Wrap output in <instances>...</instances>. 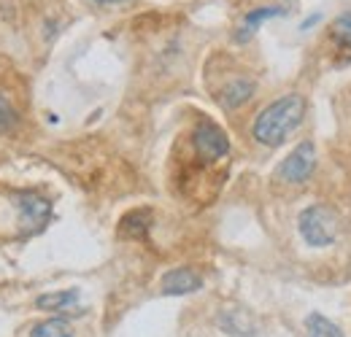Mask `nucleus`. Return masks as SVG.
<instances>
[{
    "mask_svg": "<svg viewBox=\"0 0 351 337\" xmlns=\"http://www.w3.org/2000/svg\"><path fill=\"white\" fill-rule=\"evenodd\" d=\"M303 119H306V100L300 95H284L260 111L252 127V135L267 149H278L298 132Z\"/></svg>",
    "mask_w": 351,
    "mask_h": 337,
    "instance_id": "obj_1",
    "label": "nucleus"
},
{
    "mask_svg": "<svg viewBox=\"0 0 351 337\" xmlns=\"http://www.w3.org/2000/svg\"><path fill=\"white\" fill-rule=\"evenodd\" d=\"M298 229H300V238L306 240L311 249H327L338 240V232H341V219L338 213L332 211L330 205H311L300 213L298 219Z\"/></svg>",
    "mask_w": 351,
    "mask_h": 337,
    "instance_id": "obj_2",
    "label": "nucleus"
},
{
    "mask_svg": "<svg viewBox=\"0 0 351 337\" xmlns=\"http://www.w3.org/2000/svg\"><path fill=\"white\" fill-rule=\"evenodd\" d=\"M11 205L16 213V224H19V235H36L41 232L49 219H51V203L46 197L22 192V195H11Z\"/></svg>",
    "mask_w": 351,
    "mask_h": 337,
    "instance_id": "obj_3",
    "label": "nucleus"
},
{
    "mask_svg": "<svg viewBox=\"0 0 351 337\" xmlns=\"http://www.w3.org/2000/svg\"><path fill=\"white\" fill-rule=\"evenodd\" d=\"M316 170V149L311 140H303L292 154H287L281 160V165L276 168L278 181L284 184H306Z\"/></svg>",
    "mask_w": 351,
    "mask_h": 337,
    "instance_id": "obj_4",
    "label": "nucleus"
},
{
    "mask_svg": "<svg viewBox=\"0 0 351 337\" xmlns=\"http://www.w3.org/2000/svg\"><path fill=\"white\" fill-rule=\"evenodd\" d=\"M192 146L195 151L206 160V162H217V160H224L230 154V138L224 135V129L214 122H200L192 132Z\"/></svg>",
    "mask_w": 351,
    "mask_h": 337,
    "instance_id": "obj_5",
    "label": "nucleus"
},
{
    "mask_svg": "<svg viewBox=\"0 0 351 337\" xmlns=\"http://www.w3.org/2000/svg\"><path fill=\"white\" fill-rule=\"evenodd\" d=\"M197 289H203V278L189 267H176V270L162 275V295L184 297L197 292Z\"/></svg>",
    "mask_w": 351,
    "mask_h": 337,
    "instance_id": "obj_6",
    "label": "nucleus"
},
{
    "mask_svg": "<svg viewBox=\"0 0 351 337\" xmlns=\"http://www.w3.org/2000/svg\"><path fill=\"white\" fill-rule=\"evenodd\" d=\"M284 14V8H278V5H263V8H254V11H249L246 16H243V22H241V27H238V33H235V41L243 43L249 41L260 27H263V22L267 19H273V16H281Z\"/></svg>",
    "mask_w": 351,
    "mask_h": 337,
    "instance_id": "obj_7",
    "label": "nucleus"
},
{
    "mask_svg": "<svg viewBox=\"0 0 351 337\" xmlns=\"http://www.w3.org/2000/svg\"><path fill=\"white\" fill-rule=\"evenodd\" d=\"M254 95V82L252 79H232L230 84H224V89L219 92V105L227 111L241 108L249 97Z\"/></svg>",
    "mask_w": 351,
    "mask_h": 337,
    "instance_id": "obj_8",
    "label": "nucleus"
},
{
    "mask_svg": "<svg viewBox=\"0 0 351 337\" xmlns=\"http://www.w3.org/2000/svg\"><path fill=\"white\" fill-rule=\"evenodd\" d=\"M149 224H152V211L149 208H138L122 216L119 221V235L128 240H143L149 235Z\"/></svg>",
    "mask_w": 351,
    "mask_h": 337,
    "instance_id": "obj_9",
    "label": "nucleus"
},
{
    "mask_svg": "<svg viewBox=\"0 0 351 337\" xmlns=\"http://www.w3.org/2000/svg\"><path fill=\"white\" fill-rule=\"evenodd\" d=\"M219 324L224 332L238 337H252L254 335V321L252 316L243 310V308H232V310H224L219 316Z\"/></svg>",
    "mask_w": 351,
    "mask_h": 337,
    "instance_id": "obj_10",
    "label": "nucleus"
},
{
    "mask_svg": "<svg viewBox=\"0 0 351 337\" xmlns=\"http://www.w3.org/2000/svg\"><path fill=\"white\" fill-rule=\"evenodd\" d=\"M79 305V292L76 289H65V292H49L36 299L38 310H49V313H65L73 310Z\"/></svg>",
    "mask_w": 351,
    "mask_h": 337,
    "instance_id": "obj_11",
    "label": "nucleus"
},
{
    "mask_svg": "<svg viewBox=\"0 0 351 337\" xmlns=\"http://www.w3.org/2000/svg\"><path fill=\"white\" fill-rule=\"evenodd\" d=\"M306 335L308 337H346L343 329H341L335 321H330V319L322 316V313H311L306 319Z\"/></svg>",
    "mask_w": 351,
    "mask_h": 337,
    "instance_id": "obj_12",
    "label": "nucleus"
},
{
    "mask_svg": "<svg viewBox=\"0 0 351 337\" xmlns=\"http://www.w3.org/2000/svg\"><path fill=\"white\" fill-rule=\"evenodd\" d=\"M33 337H73V327L65 319H49L33 327Z\"/></svg>",
    "mask_w": 351,
    "mask_h": 337,
    "instance_id": "obj_13",
    "label": "nucleus"
},
{
    "mask_svg": "<svg viewBox=\"0 0 351 337\" xmlns=\"http://www.w3.org/2000/svg\"><path fill=\"white\" fill-rule=\"evenodd\" d=\"M330 36H332V41L338 43V46L351 49V14H341V16L332 19V25H330Z\"/></svg>",
    "mask_w": 351,
    "mask_h": 337,
    "instance_id": "obj_14",
    "label": "nucleus"
},
{
    "mask_svg": "<svg viewBox=\"0 0 351 337\" xmlns=\"http://www.w3.org/2000/svg\"><path fill=\"white\" fill-rule=\"evenodd\" d=\"M19 122V114H16V108L11 105V100L0 92V135H5V132H11L14 127Z\"/></svg>",
    "mask_w": 351,
    "mask_h": 337,
    "instance_id": "obj_15",
    "label": "nucleus"
},
{
    "mask_svg": "<svg viewBox=\"0 0 351 337\" xmlns=\"http://www.w3.org/2000/svg\"><path fill=\"white\" fill-rule=\"evenodd\" d=\"M92 3H97V5H119L125 0H92Z\"/></svg>",
    "mask_w": 351,
    "mask_h": 337,
    "instance_id": "obj_16",
    "label": "nucleus"
}]
</instances>
